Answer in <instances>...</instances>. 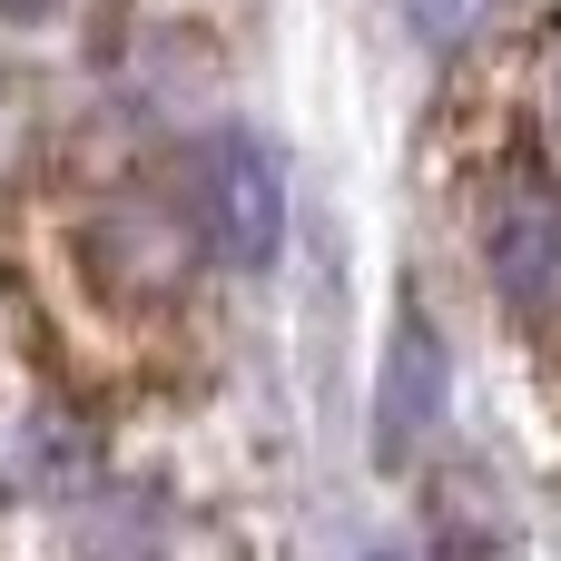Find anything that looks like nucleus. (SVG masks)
Returning <instances> with one entry per match:
<instances>
[{
  "label": "nucleus",
  "mask_w": 561,
  "mask_h": 561,
  "mask_svg": "<svg viewBox=\"0 0 561 561\" xmlns=\"http://www.w3.org/2000/svg\"><path fill=\"white\" fill-rule=\"evenodd\" d=\"M434 414H444V335L424 316H404L394 355H385V394H375V454L414 463V444L434 434Z\"/></svg>",
  "instance_id": "obj_3"
},
{
  "label": "nucleus",
  "mask_w": 561,
  "mask_h": 561,
  "mask_svg": "<svg viewBox=\"0 0 561 561\" xmlns=\"http://www.w3.org/2000/svg\"><path fill=\"white\" fill-rule=\"evenodd\" d=\"M79 542H89V561H158V513L148 503H99L79 523Z\"/></svg>",
  "instance_id": "obj_4"
},
{
  "label": "nucleus",
  "mask_w": 561,
  "mask_h": 561,
  "mask_svg": "<svg viewBox=\"0 0 561 561\" xmlns=\"http://www.w3.org/2000/svg\"><path fill=\"white\" fill-rule=\"evenodd\" d=\"M39 10H49V0H0V20H39Z\"/></svg>",
  "instance_id": "obj_6"
},
{
  "label": "nucleus",
  "mask_w": 561,
  "mask_h": 561,
  "mask_svg": "<svg viewBox=\"0 0 561 561\" xmlns=\"http://www.w3.org/2000/svg\"><path fill=\"white\" fill-rule=\"evenodd\" d=\"M483 266H493L503 316H523V325L561 316V187L542 168H503L493 178V197H483Z\"/></svg>",
  "instance_id": "obj_1"
},
{
  "label": "nucleus",
  "mask_w": 561,
  "mask_h": 561,
  "mask_svg": "<svg viewBox=\"0 0 561 561\" xmlns=\"http://www.w3.org/2000/svg\"><path fill=\"white\" fill-rule=\"evenodd\" d=\"M187 207H197V237L227 266H266L276 237H286V187H276V158L256 138H207L187 158Z\"/></svg>",
  "instance_id": "obj_2"
},
{
  "label": "nucleus",
  "mask_w": 561,
  "mask_h": 561,
  "mask_svg": "<svg viewBox=\"0 0 561 561\" xmlns=\"http://www.w3.org/2000/svg\"><path fill=\"white\" fill-rule=\"evenodd\" d=\"M434 561H493V542H473V533H454V542H444Z\"/></svg>",
  "instance_id": "obj_5"
},
{
  "label": "nucleus",
  "mask_w": 561,
  "mask_h": 561,
  "mask_svg": "<svg viewBox=\"0 0 561 561\" xmlns=\"http://www.w3.org/2000/svg\"><path fill=\"white\" fill-rule=\"evenodd\" d=\"M375 561H394V552H375Z\"/></svg>",
  "instance_id": "obj_7"
}]
</instances>
